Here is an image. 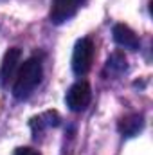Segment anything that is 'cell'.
Listing matches in <instances>:
<instances>
[{
  "label": "cell",
  "mask_w": 153,
  "mask_h": 155,
  "mask_svg": "<svg viewBox=\"0 0 153 155\" xmlns=\"http://www.w3.org/2000/svg\"><path fill=\"white\" fill-rule=\"evenodd\" d=\"M41 76H43V69L38 58H29L27 61H24L13 83V96L16 99H27L40 85Z\"/></svg>",
  "instance_id": "cell-1"
},
{
  "label": "cell",
  "mask_w": 153,
  "mask_h": 155,
  "mask_svg": "<svg viewBox=\"0 0 153 155\" xmlns=\"http://www.w3.org/2000/svg\"><path fill=\"white\" fill-rule=\"evenodd\" d=\"M94 61V43L88 38L77 40L72 52V71L77 76H85Z\"/></svg>",
  "instance_id": "cell-2"
},
{
  "label": "cell",
  "mask_w": 153,
  "mask_h": 155,
  "mask_svg": "<svg viewBox=\"0 0 153 155\" xmlns=\"http://www.w3.org/2000/svg\"><path fill=\"white\" fill-rule=\"evenodd\" d=\"M90 99H92V90H90V85L86 81H77L76 85H72L70 90L67 92V97H65L67 107L72 112L85 110L90 105Z\"/></svg>",
  "instance_id": "cell-3"
},
{
  "label": "cell",
  "mask_w": 153,
  "mask_h": 155,
  "mask_svg": "<svg viewBox=\"0 0 153 155\" xmlns=\"http://www.w3.org/2000/svg\"><path fill=\"white\" fill-rule=\"evenodd\" d=\"M83 0H54L50 9V22L52 24H63L69 18H72L81 7Z\"/></svg>",
  "instance_id": "cell-4"
},
{
  "label": "cell",
  "mask_w": 153,
  "mask_h": 155,
  "mask_svg": "<svg viewBox=\"0 0 153 155\" xmlns=\"http://www.w3.org/2000/svg\"><path fill=\"white\" fill-rule=\"evenodd\" d=\"M20 58H22V51H20L18 47H11V49L4 54L2 67H0V83H2V85H7L9 79L15 78V72H16L18 63H20Z\"/></svg>",
  "instance_id": "cell-5"
},
{
  "label": "cell",
  "mask_w": 153,
  "mask_h": 155,
  "mask_svg": "<svg viewBox=\"0 0 153 155\" xmlns=\"http://www.w3.org/2000/svg\"><path fill=\"white\" fill-rule=\"evenodd\" d=\"M112 35H114V40L117 45H121L124 49H130V51H137L139 49V38L128 25H124V24L114 25Z\"/></svg>",
  "instance_id": "cell-6"
},
{
  "label": "cell",
  "mask_w": 153,
  "mask_h": 155,
  "mask_svg": "<svg viewBox=\"0 0 153 155\" xmlns=\"http://www.w3.org/2000/svg\"><path fill=\"white\" fill-rule=\"evenodd\" d=\"M142 128H144L142 114H128L119 121V132L126 137H135Z\"/></svg>",
  "instance_id": "cell-7"
},
{
  "label": "cell",
  "mask_w": 153,
  "mask_h": 155,
  "mask_svg": "<svg viewBox=\"0 0 153 155\" xmlns=\"http://www.w3.org/2000/svg\"><path fill=\"white\" fill-rule=\"evenodd\" d=\"M108 67H110V69H115L117 72H122V71L126 69V60H124V56L119 54V52L112 54V56L108 58Z\"/></svg>",
  "instance_id": "cell-8"
},
{
  "label": "cell",
  "mask_w": 153,
  "mask_h": 155,
  "mask_svg": "<svg viewBox=\"0 0 153 155\" xmlns=\"http://www.w3.org/2000/svg\"><path fill=\"white\" fill-rule=\"evenodd\" d=\"M15 155H41V153L36 152V150H33V148H29V146H22V148L16 150V153Z\"/></svg>",
  "instance_id": "cell-9"
}]
</instances>
